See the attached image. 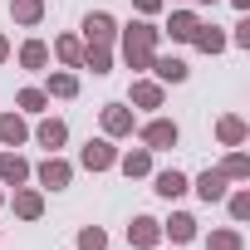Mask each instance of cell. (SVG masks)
Returning a JSON list of instances; mask_svg holds the SVG:
<instances>
[{
    "mask_svg": "<svg viewBox=\"0 0 250 250\" xmlns=\"http://www.w3.org/2000/svg\"><path fill=\"white\" fill-rule=\"evenodd\" d=\"M118 40H123V64H128L133 74H147V64H152V54L162 44V30L147 15H138V20H128V25L118 30Z\"/></svg>",
    "mask_w": 250,
    "mask_h": 250,
    "instance_id": "obj_1",
    "label": "cell"
},
{
    "mask_svg": "<svg viewBox=\"0 0 250 250\" xmlns=\"http://www.w3.org/2000/svg\"><path fill=\"white\" fill-rule=\"evenodd\" d=\"M138 143L147 152H167V147L182 143V128H177L172 118H147V123H138Z\"/></svg>",
    "mask_w": 250,
    "mask_h": 250,
    "instance_id": "obj_2",
    "label": "cell"
},
{
    "mask_svg": "<svg viewBox=\"0 0 250 250\" xmlns=\"http://www.w3.org/2000/svg\"><path fill=\"white\" fill-rule=\"evenodd\" d=\"M30 177L40 182V191H64V187L74 182V162H69V157H59V152H49Z\"/></svg>",
    "mask_w": 250,
    "mask_h": 250,
    "instance_id": "obj_3",
    "label": "cell"
},
{
    "mask_svg": "<svg viewBox=\"0 0 250 250\" xmlns=\"http://www.w3.org/2000/svg\"><path fill=\"white\" fill-rule=\"evenodd\" d=\"M103 138H133L138 133V108H128V103H103Z\"/></svg>",
    "mask_w": 250,
    "mask_h": 250,
    "instance_id": "obj_4",
    "label": "cell"
},
{
    "mask_svg": "<svg viewBox=\"0 0 250 250\" xmlns=\"http://www.w3.org/2000/svg\"><path fill=\"white\" fill-rule=\"evenodd\" d=\"M113 162H118L113 138H88V143H83V152H79V167H83V172H108Z\"/></svg>",
    "mask_w": 250,
    "mask_h": 250,
    "instance_id": "obj_5",
    "label": "cell"
},
{
    "mask_svg": "<svg viewBox=\"0 0 250 250\" xmlns=\"http://www.w3.org/2000/svg\"><path fill=\"white\" fill-rule=\"evenodd\" d=\"M118 40V20L108 10H88L83 15V44H113Z\"/></svg>",
    "mask_w": 250,
    "mask_h": 250,
    "instance_id": "obj_6",
    "label": "cell"
},
{
    "mask_svg": "<svg viewBox=\"0 0 250 250\" xmlns=\"http://www.w3.org/2000/svg\"><path fill=\"white\" fill-rule=\"evenodd\" d=\"M216 143H221V147H245V143H250V123H245L240 113H221V118H216Z\"/></svg>",
    "mask_w": 250,
    "mask_h": 250,
    "instance_id": "obj_7",
    "label": "cell"
},
{
    "mask_svg": "<svg viewBox=\"0 0 250 250\" xmlns=\"http://www.w3.org/2000/svg\"><path fill=\"white\" fill-rule=\"evenodd\" d=\"M162 103H167V83H157V79H133L128 108H162Z\"/></svg>",
    "mask_w": 250,
    "mask_h": 250,
    "instance_id": "obj_8",
    "label": "cell"
},
{
    "mask_svg": "<svg viewBox=\"0 0 250 250\" xmlns=\"http://www.w3.org/2000/svg\"><path fill=\"white\" fill-rule=\"evenodd\" d=\"M196 25H201V15H196V10H172V15H167V25H162V35H167L172 44H191Z\"/></svg>",
    "mask_w": 250,
    "mask_h": 250,
    "instance_id": "obj_9",
    "label": "cell"
},
{
    "mask_svg": "<svg viewBox=\"0 0 250 250\" xmlns=\"http://www.w3.org/2000/svg\"><path fill=\"white\" fill-rule=\"evenodd\" d=\"M152 74H157V83H187L191 79V69H187V59L182 54H152V64H147Z\"/></svg>",
    "mask_w": 250,
    "mask_h": 250,
    "instance_id": "obj_10",
    "label": "cell"
},
{
    "mask_svg": "<svg viewBox=\"0 0 250 250\" xmlns=\"http://www.w3.org/2000/svg\"><path fill=\"white\" fill-rule=\"evenodd\" d=\"M152 191H157L162 201H177V196H187V191H191V177H187V172H177V167L152 172Z\"/></svg>",
    "mask_w": 250,
    "mask_h": 250,
    "instance_id": "obj_11",
    "label": "cell"
},
{
    "mask_svg": "<svg viewBox=\"0 0 250 250\" xmlns=\"http://www.w3.org/2000/svg\"><path fill=\"white\" fill-rule=\"evenodd\" d=\"M191 191L206 201V206H216V201H226V191H230V182L221 177V167H206L196 182H191Z\"/></svg>",
    "mask_w": 250,
    "mask_h": 250,
    "instance_id": "obj_12",
    "label": "cell"
},
{
    "mask_svg": "<svg viewBox=\"0 0 250 250\" xmlns=\"http://www.w3.org/2000/svg\"><path fill=\"white\" fill-rule=\"evenodd\" d=\"M162 240V221L157 216H133V226H128V245L133 250H152Z\"/></svg>",
    "mask_w": 250,
    "mask_h": 250,
    "instance_id": "obj_13",
    "label": "cell"
},
{
    "mask_svg": "<svg viewBox=\"0 0 250 250\" xmlns=\"http://www.w3.org/2000/svg\"><path fill=\"white\" fill-rule=\"evenodd\" d=\"M30 172H35V167H30L15 147L0 152V187H25V182H30Z\"/></svg>",
    "mask_w": 250,
    "mask_h": 250,
    "instance_id": "obj_14",
    "label": "cell"
},
{
    "mask_svg": "<svg viewBox=\"0 0 250 250\" xmlns=\"http://www.w3.org/2000/svg\"><path fill=\"white\" fill-rule=\"evenodd\" d=\"M128 182H138V177H152V152L147 147H128V152H118V162H113Z\"/></svg>",
    "mask_w": 250,
    "mask_h": 250,
    "instance_id": "obj_15",
    "label": "cell"
},
{
    "mask_svg": "<svg viewBox=\"0 0 250 250\" xmlns=\"http://www.w3.org/2000/svg\"><path fill=\"white\" fill-rule=\"evenodd\" d=\"M30 143V123H25V113L15 108V113H0V147H25Z\"/></svg>",
    "mask_w": 250,
    "mask_h": 250,
    "instance_id": "obj_16",
    "label": "cell"
},
{
    "mask_svg": "<svg viewBox=\"0 0 250 250\" xmlns=\"http://www.w3.org/2000/svg\"><path fill=\"white\" fill-rule=\"evenodd\" d=\"M10 206H15L20 221H40V216H44V191H40V187H15Z\"/></svg>",
    "mask_w": 250,
    "mask_h": 250,
    "instance_id": "obj_17",
    "label": "cell"
},
{
    "mask_svg": "<svg viewBox=\"0 0 250 250\" xmlns=\"http://www.w3.org/2000/svg\"><path fill=\"white\" fill-rule=\"evenodd\" d=\"M162 235H167L172 245H191V240H196V216H191V211H172V216L162 221Z\"/></svg>",
    "mask_w": 250,
    "mask_h": 250,
    "instance_id": "obj_18",
    "label": "cell"
},
{
    "mask_svg": "<svg viewBox=\"0 0 250 250\" xmlns=\"http://www.w3.org/2000/svg\"><path fill=\"white\" fill-rule=\"evenodd\" d=\"M35 143H40V147H49V152H59V147L69 143V123H64V118H40Z\"/></svg>",
    "mask_w": 250,
    "mask_h": 250,
    "instance_id": "obj_19",
    "label": "cell"
},
{
    "mask_svg": "<svg viewBox=\"0 0 250 250\" xmlns=\"http://www.w3.org/2000/svg\"><path fill=\"white\" fill-rule=\"evenodd\" d=\"M44 93H49V103H54V98H79V74H74V69H49Z\"/></svg>",
    "mask_w": 250,
    "mask_h": 250,
    "instance_id": "obj_20",
    "label": "cell"
},
{
    "mask_svg": "<svg viewBox=\"0 0 250 250\" xmlns=\"http://www.w3.org/2000/svg\"><path fill=\"white\" fill-rule=\"evenodd\" d=\"M49 59H59L64 69H79V64H83V40H79V35H59L54 49H49Z\"/></svg>",
    "mask_w": 250,
    "mask_h": 250,
    "instance_id": "obj_21",
    "label": "cell"
},
{
    "mask_svg": "<svg viewBox=\"0 0 250 250\" xmlns=\"http://www.w3.org/2000/svg\"><path fill=\"white\" fill-rule=\"evenodd\" d=\"M191 44H196L201 54H226V30L201 20V25H196V35H191Z\"/></svg>",
    "mask_w": 250,
    "mask_h": 250,
    "instance_id": "obj_22",
    "label": "cell"
},
{
    "mask_svg": "<svg viewBox=\"0 0 250 250\" xmlns=\"http://www.w3.org/2000/svg\"><path fill=\"white\" fill-rule=\"evenodd\" d=\"M79 69H88V74H113V44H83V64Z\"/></svg>",
    "mask_w": 250,
    "mask_h": 250,
    "instance_id": "obj_23",
    "label": "cell"
},
{
    "mask_svg": "<svg viewBox=\"0 0 250 250\" xmlns=\"http://www.w3.org/2000/svg\"><path fill=\"white\" fill-rule=\"evenodd\" d=\"M10 20H15L20 30H35V25L44 20V0H10Z\"/></svg>",
    "mask_w": 250,
    "mask_h": 250,
    "instance_id": "obj_24",
    "label": "cell"
},
{
    "mask_svg": "<svg viewBox=\"0 0 250 250\" xmlns=\"http://www.w3.org/2000/svg\"><path fill=\"white\" fill-rule=\"evenodd\" d=\"M20 69H30V74L49 69V44H44V40H25V44H20Z\"/></svg>",
    "mask_w": 250,
    "mask_h": 250,
    "instance_id": "obj_25",
    "label": "cell"
},
{
    "mask_svg": "<svg viewBox=\"0 0 250 250\" xmlns=\"http://www.w3.org/2000/svg\"><path fill=\"white\" fill-rule=\"evenodd\" d=\"M221 177H226V182H250V157H245L240 147H230L226 162H221Z\"/></svg>",
    "mask_w": 250,
    "mask_h": 250,
    "instance_id": "obj_26",
    "label": "cell"
},
{
    "mask_svg": "<svg viewBox=\"0 0 250 250\" xmlns=\"http://www.w3.org/2000/svg\"><path fill=\"white\" fill-rule=\"evenodd\" d=\"M206 250H245L240 226H221V230H211V235H206Z\"/></svg>",
    "mask_w": 250,
    "mask_h": 250,
    "instance_id": "obj_27",
    "label": "cell"
},
{
    "mask_svg": "<svg viewBox=\"0 0 250 250\" xmlns=\"http://www.w3.org/2000/svg\"><path fill=\"white\" fill-rule=\"evenodd\" d=\"M226 211H230V221H235V226H245V221H250V187L226 191Z\"/></svg>",
    "mask_w": 250,
    "mask_h": 250,
    "instance_id": "obj_28",
    "label": "cell"
},
{
    "mask_svg": "<svg viewBox=\"0 0 250 250\" xmlns=\"http://www.w3.org/2000/svg\"><path fill=\"white\" fill-rule=\"evenodd\" d=\"M15 108H20V113H44V108H49V93H44V88H20V93H15Z\"/></svg>",
    "mask_w": 250,
    "mask_h": 250,
    "instance_id": "obj_29",
    "label": "cell"
},
{
    "mask_svg": "<svg viewBox=\"0 0 250 250\" xmlns=\"http://www.w3.org/2000/svg\"><path fill=\"white\" fill-rule=\"evenodd\" d=\"M79 250H108V230L103 226H83L79 230Z\"/></svg>",
    "mask_w": 250,
    "mask_h": 250,
    "instance_id": "obj_30",
    "label": "cell"
},
{
    "mask_svg": "<svg viewBox=\"0 0 250 250\" xmlns=\"http://www.w3.org/2000/svg\"><path fill=\"white\" fill-rule=\"evenodd\" d=\"M226 44H235V49H250V15H240V20H235V30L226 35Z\"/></svg>",
    "mask_w": 250,
    "mask_h": 250,
    "instance_id": "obj_31",
    "label": "cell"
},
{
    "mask_svg": "<svg viewBox=\"0 0 250 250\" xmlns=\"http://www.w3.org/2000/svg\"><path fill=\"white\" fill-rule=\"evenodd\" d=\"M162 5H167V0H133V10H138V15H147V20H152Z\"/></svg>",
    "mask_w": 250,
    "mask_h": 250,
    "instance_id": "obj_32",
    "label": "cell"
},
{
    "mask_svg": "<svg viewBox=\"0 0 250 250\" xmlns=\"http://www.w3.org/2000/svg\"><path fill=\"white\" fill-rule=\"evenodd\" d=\"M10 54H15V49H10V40H5V35H0V64H5Z\"/></svg>",
    "mask_w": 250,
    "mask_h": 250,
    "instance_id": "obj_33",
    "label": "cell"
},
{
    "mask_svg": "<svg viewBox=\"0 0 250 250\" xmlns=\"http://www.w3.org/2000/svg\"><path fill=\"white\" fill-rule=\"evenodd\" d=\"M230 5H235V10H240V15H250V0H230Z\"/></svg>",
    "mask_w": 250,
    "mask_h": 250,
    "instance_id": "obj_34",
    "label": "cell"
},
{
    "mask_svg": "<svg viewBox=\"0 0 250 250\" xmlns=\"http://www.w3.org/2000/svg\"><path fill=\"white\" fill-rule=\"evenodd\" d=\"M196 5H216V0H196Z\"/></svg>",
    "mask_w": 250,
    "mask_h": 250,
    "instance_id": "obj_35",
    "label": "cell"
},
{
    "mask_svg": "<svg viewBox=\"0 0 250 250\" xmlns=\"http://www.w3.org/2000/svg\"><path fill=\"white\" fill-rule=\"evenodd\" d=\"M0 206H5V191H0Z\"/></svg>",
    "mask_w": 250,
    "mask_h": 250,
    "instance_id": "obj_36",
    "label": "cell"
}]
</instances>
